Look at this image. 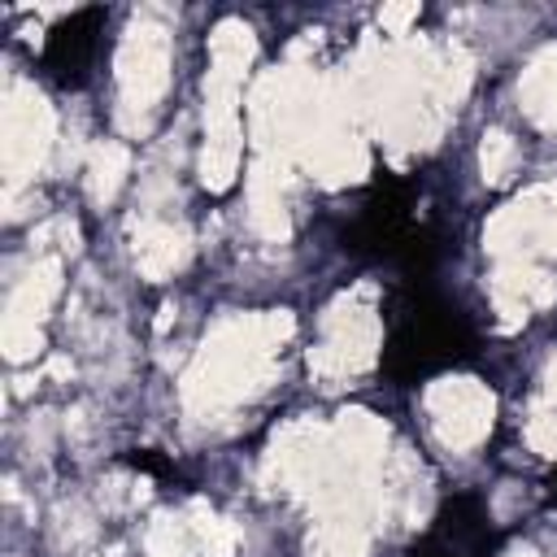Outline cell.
Instances as JSON below:
<instances>
[{
    "label": "cell",
    "instance_id": "obj_3",
    "mask_svg": "<svg viewBox=\"0 0 557 557\" xmlns=\"http://www.w3.org/2000/svg\"><path fill=\"white\" fill-rule=\"evenodd\" d=\"M113 74H117V126L126 135H144L170 87V30L152 13L131 17L113 57Z\"/></svg>",
    "mask_w": 557,
    "mask_h": 557
},
{
    "label": "cell",
    "instance_id": "obj_14",
    "mask_svg": "<svg viewBox=\"0 0 557 557\" xmlns=\"http://www.w3.org/2000/svg\"><path fill=\"white\" fill-rule=\"evenodd\" d=\"M196 553V535L187 527V518L161 513L152 518L148 535H144V557H191Z\"/></svg>",
    "mask_w": 557,
    "mask_h": 557
},
{
    "label": "cell",
    "instance_id": "obj_10",
    "mask_svg": "<svg viewBox=\"0 0 557 557\" xmlns=\"http://www.w3.org/2000/svg\"><path fill=\"white\" fill-rule=\"evenodd\" d=\"M131 257H135V265H139L144 278L161 283V278H170L174 270L187 265V257H191V231L178 226V222H165V218H144L135 226V235H131Z\"/></svg>",
    "mask_w": 557,
    "mask_h": 557
},
{
    "label": "cell",
    "instance_id": "obj_8",
    "mask_svg": "<svg viewBox=\"0 0 557 557\" xmlns=\"http://www.w3.org/2000/svg\"><path fill=\"white\" fill-rule=\"evenodd\" d=\"M487 292L500 313V331H518L535 309H548L557 300V278L535 261H496Z\"/></svg>",
    "mask_w": 557,
    "mask_h": 557
},
{
    "label": "cell",
    "instance_id": "obj_12",
    "mask_svg": "<svg viewBox=\"0 0 557 557\" xmlns=\"http://www.w3.org/2000/svg\"><path fill=\"white\" fill-rule=\"evenodd\" d=\"M126 174H131V152H126V144H117V139H100V144H91L83 183H87V196H91L96 205H109V200L122 191Z\"/></svg>",
    "mask_w": 557,
    "mask_h": 557
},
{
    "label": "cell",
    "instance_id": "obj_18",
    "mask_svg": "<svg viewBox=\"0 0 557 557\" xmlns=\"http://www.w3.org/2000/svg\"><path fill=\"white\" fill-rule=\"evenodd\" d=\"M535 405H548V409H557V357L544 366V374H540V396H535Z\"/></svg>",
    "mask_w": 557,
    "mask_h": 557
},
{
    "label": "cell",
    "instance_id": "obj_2",
    "mask_svg": "<svg viewBox=\"0 0 557 557\" xmlns=\"http://www.w3.org/2000/svg\"><path fill=\"white\" fill-rule=\"evenodd\" d=\"M379 339H383V326H379V309H374V287L357 283L326 305L322 335L309 348V374L322 387H339L344 379H357L374 366Z\"/></svg>",
    "mask_w": 557,
    "mask_h": 557
},
{
    "label": "cell",
    "instance_id": "obj_9",
    "mask_svg": "<svg viewBox=\"0 0 557 557\" xmlns=\"http://www.w3.org/2000/svg\"><path fill=\"white\" fill-rule=\"evenodd\" d=\"M287 161L283 157H257L248 170V226L270 239L283 244L292 235V218H287Z\"/></svg>",
    "mask_w": 557,
    "mask_h": 557
},
{
    "label": "cell",
    "instance_id": "obj_19",
    "mask_svg": "<svg viewBox=\"0 0 557 557\" xmlns=\"http://www.w3.org/2000/svg\"><path fill=\"white\" fill-rule=\"evenodd\" d=\"M500 557H540V548L535 544H509Z\"/></svg>",
    "mask_w": 557,
    "mask_h": 557
},
{
    "label": "cell",
    "instance_id": "obj_4",
    "mask_svg": "<svg viewBox=\"0 0 557 557\" xmlns=\"http://www.w3.org/2000/svg\"><path fill=\"white\" fill-rule=\"evenodd\" d=\"M57 144V113L48 96L9 74L0 96V165H4V205L17 200V191L44 170L48 152Z\"/></svg>",
    "mask_w": 557,
    "mask_h": 557
},
{
    "label": "cell",
    "instance_id": "obj_16",
    "mask_svg": "<svg viewBox=\"0 0 557 557\" xmlns=\"http://www.w3.org/2000/svg\"><path fill=\"white\" fill-rule=\"evenodd\" d=\"M527 444H531L540 457H557V409L531 400V413H527Z\"/></svg>",
    "mask_w": 557,
    "mask_h": 557
},
{
    "label": "cell",
    "instance_id": "obj_1",
    "mask_svg": "<svg viewBox=\"0 0 557 557\" xmlns=\"http://www.w3.org/2000/svg\"><path fill=\"white\" fill-rule=\"evenodd\" d=\"M292 331H296V318L287 309L231 313L213 322L178 379L183 409L200 422H213L257 400L274 383L278 352L292 339Z\"/></svg>",
    "mask_w": 557,
    "mask_h": 557
},
{
    "label": "cell",
    "instance_id": "obj_7",
    "mask_svg": "<svg viewBox=\"0 0 557 557\" xmlns=\"http://www.w3.org/2000/svg\"><path fill=\"white\" fill-rule=\"evenodd\" d=\"M422 409H426L431 435L448 453L479 448L487 440L492 422H496V396H492V387L479 383V379H470V374H444V379L426 383Z\"/></svg>",
    "mask_w": 557,
    "mask_h": 557
},
{
    "label": "cell",
    "instance_id": "obj_6",
    "mask_svg": "<svg viewBox=\"0 0 557 557\" xmlns=\"http://www.w3.org/2000/svg\"><path fill=\"white\" fill-rule=\"evenodd\" d=\"M483 248L496 261L557 257V183H535L496 209L483 226Z\"/></svg>",
    "mask_w": 557,
    "mask_h": 557
},
{
    "label": "cell",
    "instance_id": "obj_5",
    "mask_svg": "<svg viewBox=\"0 0 557 557\" xmlns=\"http://www.w3.org/2000/svg\"><path fill=\"white\" fill-rule=\"evenodd\" d=\"M61 257L48 252V257H30L26 270L17 278H9V292H4V318H0V348L13 366L39 357L44 348V331L39 322L48 318V309L57 305L61 296Z\"/></svg>",
    "mask_w": 557,
    "mask_h": 557
},
{
    "label": "cell",
    "instance_id": "obj_11",
    "mask_svg": "<svg viewBox=\"0 0 557 557\" xmlns=\"http://www.w3.org/2000/svg\"><path fill=\"white\" fill-rule=\"evenodd\" d=\"M518 100L535 126H544V131L557 126V48H544L527 61V70L518 78Z\"/></svg>",
    "mask_w": 557,
    "mask_h": 557
},
{
    "label": "cell",
    "instance_id": "obj_17",
    "mask_svg": "<svg viewBox=\"0 0 557 557\" xmlns=\"http://www.w3.org/2000/svg\"><path fill=\"white\" fill-rule=\"evenodd\" d=\"M413 17H418V4H383V9H379V26H383L392 39H405Z\"/></svg>",
    "mask_w": 557,
    "mask_h": 557
},
{
    "label": "cell",
    "instance_id": "obj_13",
    "mask_svg": "<svg viewBox=\"0 0 557 557\" xmlns=\"http://www.w3.org/2000/svg\"><path fill=\"white\" fill-rule=\"evenodd\" d=\"M187 527L196 535V548L205 557H235L239 548V527L231 518H222L218 509H209L205 500H191L187 505Z\"/></svg>",
    "mask_w": 557,
    "mask_h": 557
},
{
    "label": "cell",
    "instance_id": "obj_15",
    "mask_svg": "<svg viewBox=\"0 0 557 557\" xmlns=\"http://www.w3.org/2000/svg\"><path fill=\"white\" fill-rule=\"evenodd\" d=\"M513 165H518V139L509 135V131H500V126H492V131H483V144H479V170H483V183H505L509 174H513Z\"/></svg>",
    "mask_w": 557,
    "mask_h": 557
}]
</instances>
